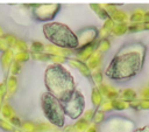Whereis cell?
Listing matches in <instances>:
<instances>
[{"label":"cell","instance_id":"6da1fadb","mask_svg":"<svg viewBox=\"0 0 149 132\" xmlns=\"http://www.w3.org/2000/svg\"><path fill=\"white\" fill-rule=\"evenodd\" d=\"M143 64V48L140 44H127L112 58L106 76L113 81H127L135 77Z\"/></svg>","mask_w":149,"mask_h":132},{"label":"cell","instance_id":"7a4b0ae2","mask_svg":"<svg viewBox=\"0 0 149 132\" xmlns=\"http://www.w3.org/2000/svg\"><path fill=\"white\" fill-rule=\"evenodd\" d=\"M44 84L47 91L62 104L70 100L76 91L72 75L62 64H52L47 68L44 72Z\"/></svg>","mask_w":149,"mask_h":132},{"label":"cell","instance_id":"3957f363","mask_svg":"<svg viewBox=\"0 0 149 132\" xmlns=\"http://www.w3.org/2000/svg\"><path fill=\"white\" fill-rule=\"evenodd\" d=\"M43 34L50 43L59 48L77 49L79 47V40L77 34L64 23H61V22L44 23Z\"/></svg>","mask_w":149,"mask_h":132},{"label":"cell","instance_id":"277c9868","mask_svg":"<svg viewBox=\"0 0 149 132\" xmlns=\"http://www.w3.org/2000/svg\"><path fill=\"white\" fill-rule=\"evenodd\" d=\"M41 106L44 113V117L55 126L63 127L65 124V111L62 103L55 98L48 91L44 92L41 97Z\"/></svg>","mask_w":149,"mask_h":132},{"label":"cell","instance_id":"5b68a950","mask_svg":"<svg viewBox=\"0 0 149 132\" xmlns=\"http://www.w3.org/2000/svg\"><path fill=\"white\" fill-rule=\"evenodd\" d=\"M29 7L31 8V15L35 20L48 23L56 16V14L61 8V5L59 4H35V5H30Z\"/></svg>","mask_w":149,"mask_h":132},{"label":"cell","instance_id":"8992f818","mask_svg":"<svg viewBox=\"0 0 149 132\" xmlns=\"http://www.w3.org/2000/svg\"><path fill=\"white\" fill-rule=\"evenodd\" d=\"M62 105H63L65 114L68 117H70L71 119H77L81 116V113L85 109V99H84V96L81 95V92L76 90L74 93L72 95V97L70 98V100H68L66 103H64Z\"/></svg>","mask_w":149,"mask_h":132},{"label":"cell","instance_id":"52a82bcc","mask_svg":"<svg viewBox=\"0 0 149 132\" xmlns=\"http://www.w3.org/2000/svg\"><path fill=\"white\" fill-rule=\"evenodd\" d=\"M133 132H149V126H143V127L136 128V130L133 131Z\"/></svg>","mask_w":149,"mask_h":132}]
</instances>
